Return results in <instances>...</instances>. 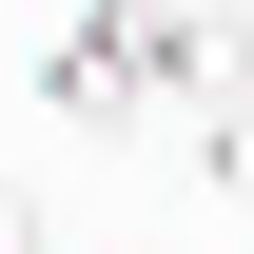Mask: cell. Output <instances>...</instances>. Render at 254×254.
<instances>
[{"mask_svg":"<svg viewBox=\"0 0 254 254\" xmlns=\"http://www.w3.org/2000/svg\"><path fill=\"white\" fill-rule=\"evenodd\" d=\"M195 195H235V215H254V78L195 98Z\"/></svg>","mask_w":254,"mask_h":254,"instance_id":"1","label":"cell"},{"mask_svg":"<svg viewBox=\"0 0 254 254\" xmlns=\"http://www.w3.org/2000/svg\"><path fill=\"white\" fill-rule=\"evenodd\" d=\"M0 254H39V215H20V195H0Z\"/></svg>","mask_w":254,"mask_h":254,"instance_id":"2","label":"cell"}]
</instances>
